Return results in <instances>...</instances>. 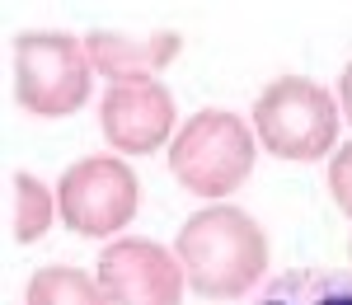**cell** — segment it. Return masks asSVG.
Segmentation results:
<instances>
[{
  "mask_svg": "<svg viewBox=\"0 0 352 305\" xmlns=\"http://www.w3.org/2000/svg\"><path fill=\"white\" fill-rule=\"evenodd\" d=\"M174 253L188 286L207 301H240L268 273V230L235 202H212L192 212L174 235Z\"/></svg>",
  "mask_w": 352,
  "mask_h": 305,
  "instance_id": "1",
  "label": "cell"
},
{
  "mask_svg": "<svg viewBox=\"0 0 352 305\" xmlns=\"http://www.w3.org/2000/svg\"><path fill=\"white\" fill-rule=\"evenodd\" d=\"M254 155H258L254 122H244L230 109H197L169 146V174L179 188H188L192 197H207V207H212L249 183Z\"/></svg>",
  "mask_w": 352,
  "mask_h": 305,
  "instance_id": "2",
  "label": "cell"
},
{
  "mask_svg": "<svg viewBox=\"0 0 352 305\" xmlns=\"http://www.w3.org/2000/svg\"><path fill=\"white\" fill-rule=\"evenodd\" d=\"M338 99L310 76H277L254 99V137L272 160L315 165L338 150Z\"/></svg>",
  "mask_w": 352,
  "mask_h": 305,
  "instance_id": "3",
  "label": "cell"
},
{
  "mask_svg": "<svg viewBox=\"0 0 352 305\" xmlns=\"http://www.w3.org/2000/svg\"><path fill=\"white\" fill-rule=\"evenodd\" d=\"M14 104L43 122L71 117L89 104L94 89V61L85 52V38L61 28H28L14 38Z\"/></svg>",
  "mask_w": 352,
  "mask_h": 305,
  "instance_id": "4",
  "label": "cell"
},
{
  "mask_svg": "<svg viewBox=\"0 0 352 305\" xmlns=\"http://www.w3.org/2000/svg\"><path fill=\"white\" fill-rule=\"evenodd\" d=\"M136 207H141L136 169L113 150L76 160L56 183V212L66 230H76L85 240H109L118 230H127Z\"/></svg>",
  "mask_w": 352,
  "mask_h": 305,
  "instance_id": "5",
  "label": "cell"
},
{
  "mask_svg": "<svg viewBox=\"0 0 352 305\" xmlns=\"http://www.w3.org/2000/svg\"><path fill=\"white\" fill-rule=\"evenodd\" d=\"M94 278L109 305H184V291H188V273L179 253L155 240H136V235L99 249Z\"/></svg>",
  "mask_w": 352,
  "mask_h": 305,
  "instance_id": "6",
  "label": "cell"
},
{
  "mask_svg": "<svg viewBox=\"0 0 352 305\" xmlns=\"http://www.w3.org/2000/svg\"><path fill=\"white\" fill-rule=\"evenodd\" d=\"M179 109L160 80H122L109 84L99 99V132L113 155H151L179 137Z\"/></svg>",
  "mask_w": 352,
  "mask_h": 305,
  "instance_id": "7",
  "label": "cell"
},
{
  "mask_svg": "<svg viewBox=\"0 0 352 305\" xmlns=\"http://www.w3.org/2000/svg\"><path fill=\"white\" fill-rule=\"evenodd\" d=\"M85 52L94 61V76L109 84L122 80H155L164 66H174L184 52V38L174 28H151V33H132V28H89L85 33Z\"/></svg>",
  "mask_w": 352,
  "mask_h": 305,
  "instance_id": "8",
  "label": "cell"
},
{
  "mask_svg": "<svg viewBox=\"0 0 352 305\" xmlns=\"http://www.w3.org/2000/svg\"><path fill=\"white\" fill-rule=\"evenodd\" d=\"M258 305H352V273L338 268H292L263 286Z\"/></svg>",
  "mask_w": 352,
  "mask_h": 305,
  "instance_id": "9",
  "label": "cell"
},
{
  "mask_svg": "<svg viewBox=\"0 0 352 305\" xmlns=\"http://www.w3.org/2000/svg\"><path fill=\"white\" fill-rule=\"evenodd\" d=\"M10 230H14V245H33V240H43L52 221L61 216L56 212V193L38 179V174H28V169H14V179H10Z\"/></svg>",
  "mask_w": 352,
  "mask_h": 305,
  "instance_id": "10",
  "label": "cell"
},
{
  "mask_svg": "<svg viewBox=\"0 0 352 305\" xmlns=\"http://www.w3.org/2000/svg\"><path fill=\"white\" fill-rule=\"evenodd\" d=\"M24 305H109V296H104L99 278H89L71 263H47L28 278Z\"/></svg>",
  "mask_w": 352,
  "mask_h": 305,
  "instance_id": "11",
  "label": "cell"
},
{
  "mask_svg": "<svg viewBox=\"0 0 352 305\" xmlns=\"http://www.w3.org/2000/svg\"><path fill=\"white\" fill-rule=\"evenodd\" d=\"M329 193L338 202V212L352 221V141H343L329 160Z\"/></svg>",
  "mask_w": 352,
  "mask_h": 305,
  "instance_id": "12",
  "label": "cell"
},
{
  "mask_svg": "<svg viewBox=\"0 0 352 305\" xmlns=\"http://www.w3.org/2000/svg\"><path fill=\"white\" fill-rule=\"evenodd\" d=\"M338 109H343V122L352 127V61L343 66V76H338Z\"/></svg>",
  "mask_w": 352,
  "mask_h": 305,
  "instance_id": "13",
  "label": "cell"
},
{
  "mask_svg": "<svg viewBox=\"0 0 352 305\" xmlns=\"http://www.w3.org/2000/svg\"><path fill=\"white\" fill-rule=\"evenodd\" d=\"M348 258H352V245H348Z\"/></svg>",
  "mask_w": 352,
  "mask_h": 305,
  "instance_id": "14",
  "label": "cell"
}]
</instances>
